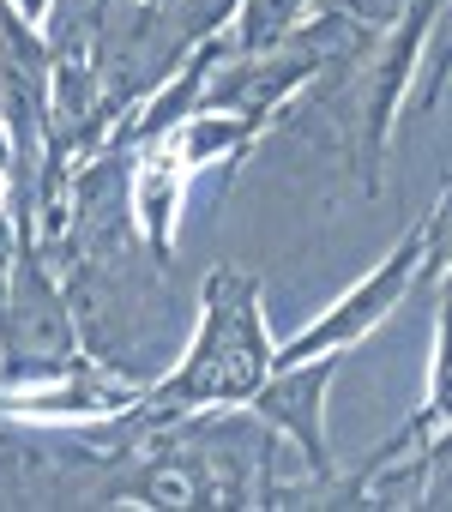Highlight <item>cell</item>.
Segmentation results:
<instances>
[{"label": "cell", "instance_id": "6da1fadb", "mask_svg": "<svg viewBox=\"0 0 452 512\" xmlns=\"http://www.w3.org/2000/svg\"><path fill=\"white\" fill-rule=\"evenodd\" d=\"M272 374V338H266V308L260 284L236 266H217L199 290V332L169 380L145 392L139 410H217V404H248L260 380Z\"/></svg>", "mask_w": 452, "mask_h": 512}, {"label": "cell", "instance_id": "7a4b0ae2", "mask_svg": "<svg viewBox=\"0 0 452 512\" xmlns=\"http://www.w3.org/2000/svg\"><path fill=\"white\" fill-rule=\"evenodd\" d=\"M260 133H266V115H248V109L242 115H175L157 133H145L139 175H133V217L157 260H169V247H175V223H181L193 169L217 157H242Z\"/></svg>", "mask_w": 452, "mask_h": 512}, {"label": "cell", "instance_id": "3957f363", "mask_svg": "<svg viewBox=\"0 0 452 512\" xmlns=\"http://www.w3.org/2000/svg\"><path fill=\"white\" fill-rule=\"evenodd\" d=\"M440 235H446V217L434 211L428 223H416L386 260L368 272V278H356L314 326H302L296 338H284V344H272V368L278 362H302V356H344V350H356L380 320H392L398 314V302L416 290V278H422V266L440 253Z\"/></svg>", "mask_w": 452, "mask_h": 512}, {"label": "cell", "instance_id": "277c9868", "mask_svg": "<svg viewBox=\"0 0 452 512\" xmlns=\"http://www.w3.org/2000/svg\"><path fill=\"white\" fill-rule=\"evenodd\" d=\"M338 356H302V362H278L260 392L248 398L284 440L302 446V458L326 476L332 470V446H326V386H332Z\"/></svg>", "mask_w": 452, "mask_h": 512}, {"label": "cell", "instance_id": "5b68a950", "mask_svg": "<svg viewBox=\"0 0 452 512\" xmlns=\"http://www.w3.org/2000/svg\"><path fill=\"white\" fill-rule=\"evenodd\" d=\"M440 19V0H410V7L398 13L392 37H386V61L368 85V103H362V169L374 175L380 157H386V139H392V121H398V103L416 79V55H422V37L434 31Z\"/></svg>", "mask_w": 452, "mask_h": 512}, {"label": "cell", "instance_id": "8992f818", "mask_svg": "<svg viewBox=\"0 0 452 512\" xmlns=\"http://www.w3.org/2000/svg\"><path fill=\"white\" fill-rule=\"evenodd\" d=\"M145 404L139 386L109 380V374H55L43 386H0V410L7 416H31V422H109L121 410Z\"/></svg>", "mask_w": 452, "mask_h": 512}, {"label": "cell", "instance_id": "52a82bcc", "mask_svg": "<svg viewBox=\"0 0 452 512\" xmlns=\"http://www.w3.org/2000/svg\"><path fill=\"white\" fill-rule=\"evenodd\" d=\"M7 7H13V19L31 25V31H43V25L55 19V0H7Z\"/></svg>", "mask_w": 452, "mask_h": 512}, {"label": "cell", "instance_id": "ba28073f", "mask_svg": "<svg viewBox=\"0 0 452 512\" xmlns=\"http://www.w3.org/2000/svg\"><path fill=\"white\" fill-rule=\"evenodd\" d=\"M7 193H13V151L0 139V205H7Z\"/></svg>", "mask_w": 452, "mask_h": 512}]
</instances>
